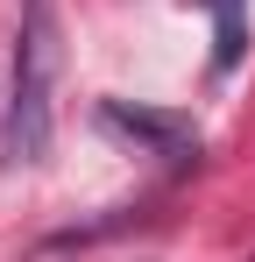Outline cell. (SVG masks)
Returning a JSON list of instances; mask_svg holds the SVG:
<instances>
[{"mask_svg": "<svg viewBox=\"0 0 255 262\" xmlns=\"http://www.w3.org/2000/svg\"><path fill=\"white\" fill-rule=\"evenodd\" d=\"M57 71H64V21H57V0H22L14 92H7V156H14V163H42V156H50Z\"/></svg>", "mask_w": 255, "mask_h": 262, "instance_id": "obj_1", "label": "cell"}, {"mask_svg": "<svg viewBox=\"0 0 255 262\" xmlns=\"http://www.w3.org/2000/svg\"><path fill=\"white\" fill-rule=\"evenodd\" d=\"M99 128H107V135H128V142H142V149H156V156H184V149H199V128H192L184 114L128 106V99H107V106H99Z\"/></svg>", "mask_w": 255, "mask_h": 262, "instance_id": "obj_2", "label": "cell"}, {"mask_svg": "<svg viewBox=\"0 0 255 262\" xmlns=\"http://www.w3.org/2000/svg\"><path fill=\"white\" fill-rule=\"evenodd\" d=\"M213 21H220V50H213V64L220 71H234V57H241V43H248V21H241V0H206Z\"/></svg>", "mask_w": 255, "mask_h": 262, "instance_id": "obj_3", "label": "cell"}]
</instances>
